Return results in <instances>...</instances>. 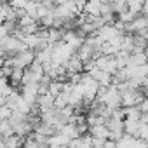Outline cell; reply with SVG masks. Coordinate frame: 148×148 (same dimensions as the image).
Returning a JSON list of instances; mask_svg holds the SVG:
<instances>
[{"mask_svg":"<svg viewBox=\"0 0 148 148\" xmlns=\"http://www.w3.org/2000/svg\"><path fill=\"white\" fill-rule=\"evenodd\" d=\"M5 35H9V30L5 28V25H0V38L5 37Z\"/></svg>","mask_w":148,"mask_h":148,"instance_id":"cell-12","label":"cell"},{"mask_svg":"<svg viewBox=\"0 0 148 148\" xmlns=\"http://www.w3.org/2000/svg\"><path fill=\"white\" fill-rule=\"evenodd\" d=\"M136 16H139V14H134V12H131V11H124V12L117 14V21H120V23L127 25V23H131Z\"/></svg>","mask_w":148,"mask_h":148,"instance_id":"cell-10","label":"cell"},{"mask_svg":"<svg viewBox=\"0 0 148 148\" xmlns=\"http://www.w3.org/2000/svg\"><path fill=\"white\" fill-rule=\"evenodd\" d=\"M63 66H64L66 75H71V73H82V71H84V63H82L75 54H73Z\"/></svg>","mask_w":148,"mask_h":148,"instance_id":"cell-3","label":"cell"},{"mask_svg":"<svg viewBox=\"0 0 148 148\" xmlns=\"http://www.w3.org/2000/svg\"><path fill=\"white\" fill-rule=\"evenodd\" d=\"M63 84H64V82L51 80V82H49V87H47V94H51L52 98H56L58 94H61V91H63Z\"/></svg>","mask_w":148,"mask_h":148,"instance_id":"cell-8","label":"cell"},{"mask_svg":"<svg viewBox=\"0 0 148 148\" xmlns=\"http://www.w3.org/2000/svg\"><path fill=\"white\" fill-rule=\"evenodd\" d=\"M87 132H89V136L99 138V139H108V136H110V132H108L105 124H101V125H89Z\"/></svg>","mask_w":148,"mask_h":148,"instance_id":"cell-6","label":"cell"},{"mask_svg":"<svg viewBox=\"0 0 148 148\" xmlns=\"http://www.w3.org/2000/svg\"><path fill=\"white\" fill-rule=\"evenodd\" d=\"M143 98H146L139 89H124L120 91V106L127 108V106H136Z\"/></svg>","mask_w":148,"mask_h":148,"instance_id":"cell-2","label":"cell"},{"mask_svg":"<svg viewBox=\"0 0 148 148\" xmlns=\"http://www.w3.org/2000/svg\"><path fill=\"white\" fill-rule=\"evenodd\" d=\"M129 64H134V66L146 64V52H131L129 54Z\"/></svg>","mask_w":148,"mask_h":148,"instance_id":"cell-7","label":"cell"},{"mask_svg":"<svg viewBox=\"0 0 148 148\" xmlns=\"http://www.w3.org/2000/svg\"><path fill=\"white\" fill-rule=\"evenodd\" d=\"M101 12V0H86L84 5V14L87 18H96Z\"/></svg>","mask_w":148,"mask_h":148,"instance_id":"cell-4","label":"cell"},{"mask_svg":"<svg viewBox=\"0 0 148 148\" xmlns=\"http://www.w3.org/2000/svg\"><path fill=\"white\" fill-rule=\"evenodd\" d=\"M73 54H75V51H73L68 44H64L63 40L52 44V52H51V63L52 64H64Z\"/></svg>","mask_w":148,"mask_h":148,"instance_id":"cell-1","label":"cell"},{"mask_svg":"<svg viewBox=\"0 0 148 148\" xmlns=\"http://www.w3.org/2000/svg\"><path fill=\"white\" fill-rule=\"evenodd\" d=\"M139 120L136 119H124L122 120V129H124V134H129L132 138H138V129H139Z\"/></svg>","mask_w":148,"mask_h":148,"instance_id":"cell-5","label":"cell"},{"mask_svg":"<svg viewBox=\"0 0 148 148\" xmlns=\"http://www.w3.org/2000/svg\"><path fill=\"white\" fill-rule=\"evenodd\" d=\"M11 134H14L11 122L9 120H0V136H2V139L7 138V136H11Z\"/></svg>","mask_w":148,"mask_h":148,"instance_id":"cell-9","label":"cell"},{"mask_svg":"<svg viewBox=\"0 0 148 148\" xmlns=\"http://www.w3.org/2000/svg\"><path fill=\"white\" fill-rule=\"evenodd\" d=\"M73 5H75L79 14H82L84 12V5H86V0H73Z\"/></svg>","mask_w":148,"mask_h":148,"instance_id":"cell-11","label":"cell"}]
</instances>
